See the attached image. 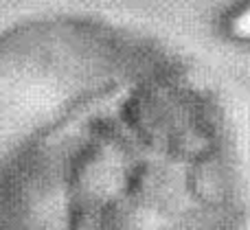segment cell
I'll return each instance as SVG.
<instances>
[{
    "instance_id": "obj_2",
    "label": "cell",
    "mask_w": 250,
    "mask_h": 230,
    "mask_svg": "<svg viewBox=\"0 0 250 230\" xmlns=\"http://www.w3.org/2000/svg\"><path fill=\"white\" fill-rule=\"evenodd\" d=\"M222 31L237 44L250 46V0H237L222 16Z\"/></svg>"
},
{
    "instance_id": "obj_1",
    "label": "cell",
    "mask_w": 250,
    "mask_h": 230,
    "mask_svg": "<svg viewBox=\"0 0 250 230\" xmlns=\"http://www.w3.org/2000/svg\"><path fill=\"white\" fill-rule=\"evenodd\" d=\"M224 110L165 48L105 22L0 33V228H213L233 215Z\"/></svg>"
}]
</instances>
